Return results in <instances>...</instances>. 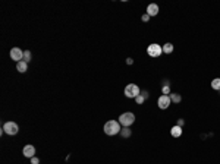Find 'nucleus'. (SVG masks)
<instances>
[{"instance_id": "nucleus-1", "label": "nucleus", "mask_w": 220, "mask_h": 164, "mask_svg": "<svg viewBox=\"0 0 220 164\" xmlns=\"http://www.w3.org/2000/svg\"><path fill=\"white\" fill-rule=\"evenodd\" d=\"M120 130H122V127H120V123L117 120H109L104 125V134L109 135V136L120 134Z\"/></svg>"}, {"instance_id": "nucleus-2", "label": "nucleus", "mask_w": 220, "mask_h": 164, "mask_svg": "<svg viewBox=\"0 0 220 164\" xmlns=\"http://www.w3.org/2000/svg\"><path fill=\"white\" fill-rule=\"evenodd\" d=\"M135 122V114L131 112H126V113H122L119 116V123L122 125L123 127H129Z\"/></svg>"}, {"instance_id": "nucleus-3", "label": "nucleus", "mask_w": 220, "mask_h": 164, "mask_svg": "<svg viewBox=\"0 0 220 164\" xmlns=\"http://www.w3.org/2000/svg\"><path fill=\"white\" fill-rule=\"evenodd\" d=\"M141 94V90L138 88V85L135 84H129L125 87V95L128 98H137Z\"/></svg>"}, {"instance_id": "nucleus-4", "label": "nucleus", "mask_w": 220, "mask_h": 164, "mask_svg": "<svg viewBox=\"0 0 220 164\" xmlns=\"http://www.w3.org/2000/svg\"><path fill=\"white\" fill-rule=\"evenodd\" d=\"M147 53H148L150 57H159L163 53V47L159 44H150L147 47Z\"/></svg>"}, {"instance_id": "nucleus-5", "label": "nucleus", "mask_w": 220, "mask_h": 164, "mask_svg": "<svg viewBox=\"0 0 220 164\" xmlns=\"http://www.w3.org/2000/svg\"><path fill=\"white\" fill-rule=\"evenodd\" d=\"M3 132L7 135H16L19 132V126L15 123V122H6L3 125Z\"/></svg>"}, {"instance_id": "nucleus-6", "label": "nucleus", "mask_w": 220, "mask_h": 164, "mask_svg": "<svg viewBox=\"0 0 220 164\" xmlns=\"http://www.w3.org/2000/svg\"><path fill=\"white\" fill-rule=\"evenodd\" d=\"M10 59L15 60L16 63L24 60V52H22L21 48H18V47H13V48L10 50Z\"/></svg>"}, {"instance_id": "nucleus-7", "label": "nucleus", "mask_w": 220, "mask_h": 164, "mask_svg": "<svg viewBox=\"0 0 220 164\" xmlns=\"http://www.w3.org/2000/svg\"><path fill=\"white\" fill-rule=\"evenodd\" d=\"M170 103H172V101H170V97H169V95H164V94H163V95L159 98V101H157V104H159V107H160L161 110H166L169 105H170Z\"/></svg>"}, {"instance_id": "nucleus-8", "label": "nucleus", "mask_w": 220, "mask_h": 164, "mask_svg": "<svg viewBox=\"0 0 220 164\" xmlns=\"http://www.w3.org/2000/svg\"><path fill=\"white\" fill-rule=\"evenodd\" d=\"M22 152H24V155L28 157V158H32V157H35V148H34L32 145H25Z\"/></svg>"}, {"instance_id": "nucleus-9", "label": "nucleus", "mask_w": 220, "mask_h": 164, "mask_svg": "<svg viewBox=\"0 0 220 164\" xmlns=\"http://www.w3.org/2000/svg\"><path fill=\"white\" fill-rule=\"evenodd\" d=\"M157 13H159V6L156 3H151L147 6V15L148 16H156Z\"/></svg>"}, {"instance_id": "nucleus-10", "label": "nucleus", "mask_w": 220, "mask_h": 164, "mask_svg": "<svg viewBox=\"0 0 220 164\" xmlns=\"http://www.w3.org/2000/svg\"><path fill=\"white\" fill-rule=\"evenodd\" d=\"M16 69H18V72L24 73V72H27V69H28V63L24 62V60H21V62L16 63Z\"/></svg>"}, {"instance_id": "nucleus-11", "label": "nucleus", "mask_w": 220, "mask_h": 164, "mask_svg": "<svg viewBox=\"0 0 220 164\" xmlns=\"http://www.w3.org/2000/svg\"><path fill=\"white\" fill-rule=\"evenodd\" d=\"M170 134H172V136H173V138H179V136L182 135V127L176 125V126H173L172 129H170Z\"/></svg>"}, {"instance_id": "nucleus-12", "label": "nucleus", "mask_w": 220, "mask_h": 164, "mask_svg": "<svg viewBox=\"0 0 220 164\" xmlns=\"http://www.w3.org/2000/svg\"><path fill=\"white\" fill-rule=\"evenodd\" d=\"M169 97H170V101H173V103H181V100H182V98H181V95H179V94H176V92H170V95H169Z\"/></svg>"}, {"instance_id": "nucleus-13", "label": "nucleus", "mask_w": 220, "mask_h": 164, "mask_svg": "<svg viewBox=\"0 0 220 164\" xmlns=\"http://www.w3.org/2000/svg\"><path fill=\"white\" fill-rule=\"evenodd\" d=\"M172 52H173V44H170V43H166V44L163 45V53H166V54H170Z\"/></svg>"}, {"instance_id": "nucleus-14", "label": "nucleus", "mask_w": 220, "mask_h": 164, "mask_svg": "<svg viewBox=\"0 0 220 164\" xmlns=\"http://www.w3.org/2000/svg\"><path fill=\"white\" fill-rule=\"evenodd\" d=\"M211 88L216 91H220V78H216L211 81Z\"/></svg>"}, {"instance_id": "nucleus-15", "label": "nucleus", "mask_w": 220, "mask_h": 164, "mask_svg": "<svg viewBox=\"0 0 220 164\" xmlns=\"http://www.w3.org/2000/svg\"><path fill=\"white\" fill-rule=\"evenodd\" d=\"M120 135H122L123 138H129V136H131V129H128V127H123V129L120 130Z\"/></svg>"}, {"instance_id": "nucleus-16", "label": "nucleus", "mask_w": 220, "mask_h": 164, "mask_svg": "<svg viewBox=\"0 0 220 164\" xmlns=\"http://www.w3.org/2000/svg\"><path fill=\"white\" fill-rule=\"evenodd\" d=\"M29 60H31V52H29V50H25V52H24V62L28 63Z\"/></svg>"}, {"instance_id": "nucleus-17", "label": "nucleus", "mask_w": 220, "mask_h": 164, "mask_svg": "<svg viewBox=\"0 0 220 164\" xmlns=\"http://www.w3.org/2000/svg\"><path fill=\"white\" fill-rule=\"evenodd\" d=\"M135 101H137V104H142V103H144V101H145V97H144V95H142V94H139L138 97L135 98Z\"/></svg>"}, {"instance_id": "nucleus-18", "label": "nucleus", "mask_w": 220, "mask_h": 164, "mask_svg": "<svg viewBox=\"0 0 220 164\" xmlns=\"http://www.w3.org/2000/svg\"><path fill=\"white\" fill-rule=\"evenodd\" d=\"M163 94H164V95H167V94H170V87H169L167 84H166V85L163 87Z\"/></svg>"}, {"instance_id": "nucleus-19", "label": "nucleus", "mask_w": 220, "mask_h": 164, "mask_svg": "<svg viewBox=\"0 0 220 164\" xmlns=\"http://www.w3.org/2000/svg\"><path fill=\"white\" fill-rule=\"evenodd\" d=\"M31 164H40V160H38L37 157H32V158H31Z\"/></svg>"}, {"instance_id": "nucleus-20", "label": "nucleus", "mask_w": 220, "mask_h": 164, "mask_svg": "<svg viewBox=\"0 0 220 164\" xmlns=\"http://www.w3.org/2000/svg\"><path fill=\"white\" fill-rule=\"evenodd\" d=\"M142 21H144V22H148V21H150V16L147 15V13L145 15H142Z\"/></svg>"}, {"instance_id": "nucleus-21", "label": "nucleus", "mask_w": 220, "mask_h": 164, "mask_svg": "<svg viewBox=\"0 0 220 164\" xmlns=\"http://www.w3.org/2000/svg\"><path fill=\"white\" fill-rule=\"evenodd\" d=\"M126 63H128V65H132V63H134V60L129 57V59H126Z\"/></svg>"}, {"instance_id": "nucleus-22", "label": "nucleus", "mask_w": 220, "mask_h": 164, "mask_svg": "<svg viewBox=\"0 0 220 164\" xmlns=\"http://www.w3.org/2000/svg\"><path fill=\"white\" fill-rule=\"evenodd\" d=\"M182 125H183V120H178V126L182 127Z\"/></svg>"}, {"instance_id": "nucleus-23", "label": "nucleus", "mask_w": 220, "mask_h": 164, "mask_svg": "<svg viewBox=\"0 0 220 164\" xmlns=\"http://www.w3.org/2000/svg\"><path fill=\"white\" fill-rule=\"evenodd\" d=\"M141 94H142V95L145 97V100H147V98H148V92H145V91H144V92H141Z\"/></svg>"}]
</instances>
